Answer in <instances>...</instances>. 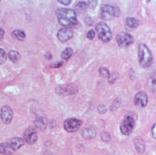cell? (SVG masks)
I'll return each instance as SVG.
<instances>
[{"label":"cell","instance_id":"37","mask_svg":"<svg viewBox=\"0 0 156 155\" xmlns=\"http://www.w3.org/2000/svg\"><path fill=\"white\" fill-rule=\"evenodd\" d=\"M5 32L3 29L0 28V40H2L3 38V36H4Z\"/></svg>","mask_w":156,"mask_h":155},{"label":"cell","instance_id":"14","mask_svg":"<svg viewBox=\"0 0 156 155\" xmlns=\"http://www.w3.org/2000/svg\"><path fill=\"white\" fill-rule=\"evenodd\" d=\"M134 145L136 150L138 153L140 154L144 153L146 148V144L143 140L139 138H136L134 139Z\"/></svg>","mask_w":156,"mask_h":155},{"label":"cell","instance_id":"11","mask_svg":"<svg viewBox=\"0 0 156 155\" xmlns=\"http://www.w3.org/2000/svg\"><path fill=\"white\" fill-rule=\"evenodd\" d=\"M148 103V97L144 91H140L136 95L134 98L135 105L140 107L146 106Z\"/></svg>","mask_w":156,"mask_h":155},{"label":"cell","instance_id":"36","mask_svg":"<svg viewBox=\"0 0 156 155\" xmlns=\"http://www.w3.org/2000/svg\"><path fill=\"white\" fill-rule=\"evenodd\" d=\"M44 56L46 59L48 60H51V59H52V57H53L52 54L49 52H47L45 54Z\"/></svg>","mask_w":156,"mask_h":155},{"label":"cell","instance_id":"33","mask_svg":"<svg viewBox=\"0 0 156 155\" xmlns=\"http://www.w3.org/2000/svg\"><path fill=\"white\" fill-rule=\"evenodd\" d=\"M58 2H59L60 3L63 4V5H65V6H68V5L71 4L72 1H70V0H63V1L60 0V1H58Z\"/></svg>","mask_w":156,"mask_h":155},{"label":"cell","instance_id":"16","mask_svg":"<svg viewBox=\"0 0 156 155\" xmlns=\"http://www.w3.org/2000/svg\"><path fill=\"white\" fill-rule=\"evenodd\" d=\"M96 131L92 128H86L82 130L81 135L84 138L86 139H90L95 138L96 136Z\"/></svg>","mask_w":156,"mask_h":155},{"label":"cell","instance_id":"10","mask_svg":"<svg viewBox=\"0 0 156 155\" xmlns=\"http://www.w3.org/2000/svg\"><path fill=\"white\" fill-rule=\"evenodd\" d=\"M25 141L28 144L33 145L37 140V135L36 131L33 127L28 128L24 134Z\"/></svg>","mask_w":156,"mask_h":155},{"label":"cell","instance_id":"21","mask_svg":"<svg viewBox=\"0 0 156 155\" xmlns=\"http://www.w3.org/2000/svg\"><path fill=\"white\" fill-rule=\"evenodd\" d=\"M148 85L152 91L156 92V75L151 76L148 79Z\"/></svg>","mask_w":156,"mask_h":155},{"label":"cell","instance_id":"3","mask_svg":"<svg viewBox=\"0 0 156 155\" xmlns=\"http://www.w3.org/2000/svg\"><path fill=\"white\" fill-rule=\"evenodd\" d=\"M98 37L104 43H108L112 38V33L108 25L105 22H99L96 26Z\"/></svg>","mask_w":156,"mask_h":155},{"label":"cell","instance_id":"35","mask_svg":"<svg viewBox=\"0 0 156 155\" xmlns=\"http://www.w3.org/2000/svg\"><path fill=\"white\" fill-rule=\"evenodd\" d=\"M86 23L87 25L89 26H92V24H93V21L92 18L90 17L86 18Z\"/></svg>","mask_w":156,"mask_h":155},{"label":"cell","instance_id":"26","mask_svg":"<svg viewBox=\"0 0 156 155\" xmlns=\"http://www.w3.org/2000/svg\"><path fill=\"white\" fill-rule=\"evenodd\" d=\"M101 138L105 141H108L111 140V137L108 132H104L101 135Z\"/></svg>","mask_w":156,"mask_h":155},{"label":"cell","instance_id":"1","mask_svg":"<svg viewBox=\"0 0 156 155\" xmlns=\"http://www.w3.org/2000/svg\"><path fill=\"white\" fill-rule=\"evenodd\" d=\"M56 16L59 24L64 28L74 27L78 22L75 11L70 9L60 8L56 11Z\"/></svg>","mask_w":156,"mask_h":155},{"label":"cell","instance_id":"2","mask_svg":"<svg viewBox=\"0 0 156 155\" xmlns=\"http://www.w3.org/2000/svg\"><path fill=\"white\" fill-rule=\"evenodd\" d=\"M138 62L141 67L143 68H149L152 63L153 56L148 47L140 44L138 46Z\"/></svg>","mask_w":156,"mask_h":155},{"label":"cell","instance_id":"13","mask_svg":"<svg viewBox=\"0 0 156 155\" xmlns=\"http://www.w3.org/2000/svg\"><path fill=\"white\" fill-rule=\"evenodd\" d=\"M15 150L12 149L9 142H4L0 144V153L4 155H10Z\"/></svg>","mask_w":156,"mask_h":155},{"label":"cell","instance_id":"6","mask_svg":"<svg viewBox=\"0 0 156 155\" xmlns=\"http://www.w3.org/2000/svg\"><path fill=\"white\" fill-rule=\"evenodd\" d=\"M116 42L119 47L125 48L133 43L134 39L133 36L128 33L122 32L117 35Z\"/></svg>","mask_w":156,"mask_h":155},{"label":"cell","instance_id":"27","mask_svg":"<svg viewBox=\"0 0 156 155\" xmlns=\"http://www.w3.org/2000/svg\"><path fill=\"white\" fill-rule=\"evenodd\" d=\"M118 78V74L117 73H114L111 75L109 78V82L110 84H112L115 82L116 79Z\"/></svg>","mask_w":156,"mask_h":155},{"label":"cell","instance_id":"23","mask_svg":"<svg viewBox=\"0 0 156 155\" xmlns=\"http://www.w3.org/2000/svg\"><path fill=\"white\" fill-rule=\"evenodd\" d=\"M88 7V4L85 2H80L76 5L75 10L77 12L82 13L86 10Z\"/></svg>","mask_w":156,"mask_h":155},{"label":"cell","instance_id":"22","mask_svg":"<svg viewBox=\"0 0 156 155\" xmlns=\"http://www.w3.org/2000/svg\"><path fill=\"white\" fill-rule=\"evenodd\" d=\"M73 52V51L72 48L71 47H68L62 52L61 55V57L62 59H63V60H68L72 55Z\"/></svg>","mask_w":156,"mask_h":155},{"label":"cell","instance_id":"19","mask_svg":"<svg viewBox=\"0 0 156 155\" xmlns=\"http://www.w3.org/2000/svg\"><path fill=\"white\" fill-rule=\"evenodd\" d=\"M12 36L19 41H22L26 38V34L23 31L20 30H14L12 33Z\"/></svg>","mask_w":156,"mask_h":155},{"label":"cell","instance_id":"31","mask_svg":"<svg viewBox=\"0 0 156 155\" xmlns=\"http://www.w3.org/2000/svg\"><path fill=\"white\" fill-rule=\"evenodd\" d=\"M98 1H89V7L91 9H94L97 5Z\"/></svg>","mask_w":156,"mask_h":155},{"label":"cell","instance_id":"7","mask_svg":"<svg viewBox=\"0 0 156 155\" xmlns=\"http://www.w3.org/2000/svg\"><path fill=\"white\" fill-rule=\"evenodd\" d=\"M81 122L79 120L74 118L66 120L64 122V128L65 130L69 132L77 131L80 128Z\"/></svg>","mask_w":156,"mask_h":155},{"label":"cell","instance_id":"9","mask_svg":"<svg viewBox=\"0 0 156 155\" xmlns=\"http://www.w3.org/2000/svg\"><path fill=\"white\" fill-rule=\"evenodd\" d=\"M73 32L71 29L62 28L58 31L57 37L60 42L65 43L73 37Z\"/></svg>","mask_w":156,"mask_h":155},{"label":"cell","instance_id":"24","mask_svg":"<svg viewBox=\"0 0 156 155\" xmlns=\"http://www.w3.org/2000/svg\"><path fill=\"white\" fill-rule=\"evenodd\" d=\"M99 75L104 78H108L111 76L110 72L109 71L105 68H101L99 70Z\"/></svg>","mask_w":156,"mask_h":155},{"label":"cell","instance_id":"32","mask_svg":"<svg viewBox=\"0 0 156 155\" xmlns=\"http://www.w3.org/2000/svg\"><path fill=\"white\" fill-rule=\"evenodd\" d=\"M119 104H120L119 103V100H115V102L113 104L112 106L110 107V110L113 111V110H115L117 109V107L119 106Z\"/></svg>","mask_w":156,"mask_h":155},{"label":"cell","instance_id":"28","mask_svg":"<svg viewBox=\"0 0 156 155\" xmlns=\"http://www.w3.org/2000/svg\"><path fill=\"white\" fill-rule=\"evenodd\" d=\"M63 61L61 62H57L56 63H54L52 64L50 66V67L52 68H60L63 65Z\"/></svg>","mask_w":156,"mask_h":155},{"label":"cell","instance_id":"8","mask_svg":"<svg viewBox=\"0 0 156 155\" xmlns=\"http://www.w3.org/2000/svg\"><path fill=\"white\" fill-rule=\"evenodd\" d=\"M1 116L3 123L8 125L11 123L13 117V112L11 108L8 106H5L2 108Z\"/></svg>","mask_w":156,"mask_h":155},{"label":"cell","instance_id":"17","mask_svg":"<svg viewBox=\"0 0 156 155\" xmlns=\"http://www.w3.org/2000/svg\"><path fill=\"white\" fill-rule=\"evenodd\" d=\"M9 143L12 149L15 151L23 146L24 141L21 138H15L12 139Z\"/></svg>","mask_w":156,"mask_h":155},{"label":"cell","instance_id":"4","mask_svg":"<svg viewBox=\"0 0 156 155\" xmlns=\"http://www.w3.org/2000/svg\"><path fill=\"white\" fill-rule=\"evenodd\" d=\"M120 14V10L117 6L105 4L100 8V17L104 20H111L115 17H119Z\"/></svg>","mask_w":156,"mask_h":155},{"label":"cell","instance_id":"15","mask_svg":"<svg viewBox=\"0 0 156 155\" xmlns=\"http://www.w3.org/2000/svg\"><path fill=\"white\" fill-rule=\"evenodd\" d=\"M36 127L41 131H44L47 128L46 119L42 116L37 117L34 122Z\"/></svg>","mask_w":156,"mask_h":155},{"label":"cell","instance_id":"25","mask_svg":"<svg viewBox=\"0 0 156 155\" xmlns=\"http://www.w3.org/2000/svg\"><path fill=\"white\" fill-rule=\"evenodd\" d=\"M7 58V55L5 51L2 48H0V65L5 63Z\"/></svg>","mask_w":156,"mask_h":155},{"label":"cell","instance_id":"34","mask_svg":"<svg viewBox=\"0 0 156 155\" xmlns=\"http://www.w3.org/2000/svg\"><path fill=\"white\" fill-rule=\"evenodd\" d=\"M151 133H152V137L155 139H156V123L154 124L152 126L151 129Z\"/></svg>","mask_w":156,"mask_h":155},{"label":"cell","instance_id":"20","mask_svg":"<svg viewBox=\"0 0 156 155\" xmlns=\"http://www.w3.org/2000/svg\"><path fill=\"white\" fill-rule=\"evenodd\" d=\"M126 23L128 27L132 28H135L138 26L139 21L135 18L128 17L126 18Z\"/></svg>","mask_w":156,"mask_h":155},{"label":"cell","instance_id":"30","mask_svg":"<svg viewBox=\"0 0 156 155\" xmlns=\"http://www.w3.org/2000/svg\"><path fill=\"white\" fill-rule=\"evenodd\" d=\"M95 34H96V33H95V32H94V30H89L88 33H87V37L90 40H92L95 37Z\"/></svg>","mask_w":156,"mask_h":155},{"label":"cell","instance_id":"18","mask_svg":"<svg viewBox=\"0 0 156 155\" xmlns=\"http://www.w3.org/2000/svg\"><path fill=\"white\" fill-rule=\"evenodd\" d=\"M8 56L10 60L12 63L17 64L19 62L21 59V55L19 53L14 50H11L9 52Z\"/></svg>","mask_w":156,"mask_h":155},{"label":"cell","instance_id":"29","mask_svg":"<svg viewBox=\"0 0 156 155\" xmlns=\"http://www.w3.org/2000/svg\"><path fill=\"white\" fill-rule=\"evenodd\" d=\"M106 110L107 109H106L105 106L103 105H99L98 107V111L99 112L102 114L105 113L106 112Z\"/></svg>","mask_w":156,"mask_h":155},{"label":"cell","instance_id":"5","mask_svg":"<svg viewBox=\"0 0 156 155\" xmlns=\"http://www.w3.org/2000/svg\"><path fill=\"white\" fill-rule=\"evenodd\" d=\"M135 122L132 116H126L120 126V130L123 135L128 136L131 134L135 128Z\"/></svg>","mask_w":156,"mask_h":155},{"label":"cell","instance_id":"12","mask_svg":"<svg viewBox=\"0 0 156 155\" xmlns=\"http://www.w3.org/2000/svg\"><path fill=\"white\" fill-rule=\"evenodd\" d=\"M56 92L60 95H68L75 94L77 92V88L73 86H59L56 89Z\"/></svg>","mask_w":156,"mask_h":155}]
</instances>
